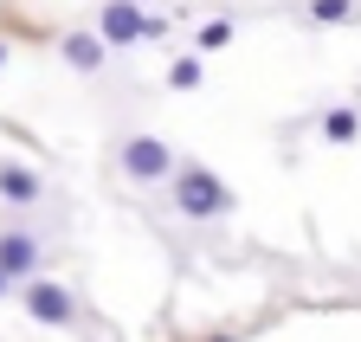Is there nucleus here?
Wrapping results in <instances>:
<instances>
[{"label": "nucleus", "mask_w": 361, "mask_h": 342, "mask_svg": "<svg viewBox=\"0 0 361 342\" xmlns=\"http://www.w3.org/2000/svg\"><path fill=\"white\" fill-rule=\"evenodd\" d=\"M20 304H26V317H32L39 329H71V323H78V297H71V284H59V278H26V284H20Z\"/></svg>", "instance_id": "3"}, {"label": "nucleus", "mask_w": 361, "mask_h": 342, "mask_svg": "<svg viewBox=\"0 0 361 342\" xmlns=\"http://www.w3.org/2000/svg\"><path fill=\"white\" fill-rule=\"evenodd\" d=\"M90 32H97L110 52L149 46V7H142V0H104V13H97V26H90Z\"/></svg>", "instance_id": "5"}, {"label": "nucleus", "mask_w": 361, "mask_h": 342, "mask_svg": "<svg viewBox=\"0 0 361 342\" xmlns=\"http://www.w3.org/2000/svg\"><path fill=\"white\" fill-rule=\"evenodd\" d=\"M0 278L7 284L45 278V239L32 226H0Z\"/></svg>", "instance_id": "4"}, {"label": "nucleus", "mask_w": 361, "mask_h": 342, "mask_svg": "<svg viewBox=\"0 0 361 342\" xmlns=\"http://www.w3.org/2000/svg\"><path fill=\"white\" fill-rule=\"evenodd\" d=\"M45 194V181L32 175L26 161H0V200H13V207H32Z\"/></svg>", "instance_id": "7"}, {"label": "nucleus", "mask_w": 361, "mask_h": 342, "mask_svg": "<svg viewBox=\"0 0 361 342\" xmlns=\"http://www.w3.org/2000/svg\"><path fill=\"white\" fill-rule=\"evenodd\" d=\"M174 161H180V155H174L161 136H149V130L116 142V168H123V181H135V188H155V181H168V175H174Z\"/></svg>", "instance_id": "2"}, {"label": "nucleus", "mask_w": 361, "mask_h": 342, "mask_svg": "<svg viewBox=\"0 0 361 342\" xmlns=\"http://www.w3.org/2000/svg\"><path fill=\"white\" fill-rule=\"evenodd\" d=\"M168 181H174V213H180V220H219V213H233V188H226L207 161L180 155Z\"/></svg>", "instance_id": "1"}, {"label": "nucleus", "mask_w": 361, "mask_h": 342, "mask_svg": "<svg viewBox=\"0 0 361 342\" xmlns=\"http://www.w3.org/2000/svg\"><path fill=\"white\" fill-rule=\"evenodd\" d=\"M7 291H13V284H7V278H0V297H7Z\"/></svg>", "instance_id": "14"}, {"label": "nucleus", "mask_w": 361, "mask_h": 342, "mask_svg": "<svg viewBox=\"0 0 361 342\" xmlns=\"http://www.w3.org/2000/svg\"><path fill=\"white\" fill-rule=\"evenodd\" d=\"M104 52H110V46H104L90 26H71V32L59 39V59H65L71 71H84V78H90V71H104Z\"/></svg>", "instance_id": "6"}, {"label": "nucleus", "mask_w": 361, "mask_h": 342, "mask_svg": "<svg viewBox=\"0 0 361 342\" xmlns=\"http://www.w3.org/2000/svg\"><path fill=\"white\" fill-rule=\"evenodd\" d=\"M310 20L316 26H342V20H355V0H310Z\"/></svg>", "instance_id": "10"}, {"label": "nucleus", "mask_w": 361, "mask_h": 342, "mask_svg": "<svg viewBox=\"0 0 361 342\" xmlns=\"http://www.w3.org/2000/svg\"><path fill=\"white\" fill-rule=\"evenodd\" d=\"M323 136H329V142H355V136H361V110L336 104V110L323 116Z\"/></svg>", "instance_id": "8"}, {"label": "nucleus", "mask_w": 361, "mask_h": 342, "mask_svg": "<svg viewBox=\"0 0 361 342\" xmlns=\"http://www.w3.org/2000/svg\"><path fill=\"white\" fill-rule=\"evenodd\" d=\"M226 39H233V20H207L200 26V52H219Z\"/></svg>", "instance_id": "11"}, {"label": "nucleus", "mask_w": 361, "mask_h": 342, "mask_svg": "<svg viewBox=\"0 0 361 342\" xmlns=\"http://www.w3.org/2000/svg\"><path fill=\"white\" fill-rule=\"evenodd\" d=\"M200 342H239V336H233V329H213V336H200Z\"/></svg>", "instance_id": "12"}, {"label": "nucleus", "mask_w": 361, "mask_h": 342, "mask_svg": "<svg viewBox=\"0 0 361 342\" xmlns=\"http://www.w3.org/2000/svg\"><path fill=\"white\" fill-rule=\"evenodd\" d=\"M7 59H13V46H7V39H0V65H7Z\"/></svg>", "instance_id": "13"}, {"label": "nucleus", "mask_w": 361, "mask_h": 342, "mask_svg": "<svg viewBox=\"0 0 361 342\" xmlns=\"http://www.w3.org/2000/svg\"><path fill=\"white\" fill-rule=\"evenodd\" d=\"M168 84H174V91H200V84H207V65L200 59H174L168 65Z\"/></svg>", "instance_id": "9"}]
</instances>
